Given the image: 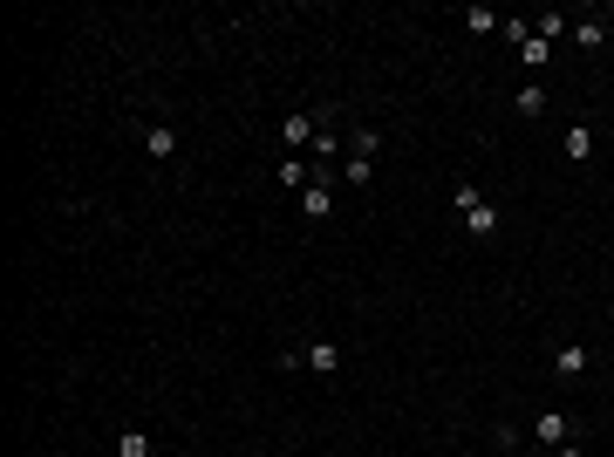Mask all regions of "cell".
<instances>
[{"label":"cell","instance_id":"8fae6325","mask_svg":"<svg viewBox=\"0 0 614 457\" xmlns=\"http://www.w3.org/2000/svg\"><path fill=\"white\" fill-rule=\"evenodd\" d=\"M116 451H123V457H151V437H144V430H123Z\"/></svg>","mask_w":614,"mask_h":457},{"label":"cell","instance_id":"e0dca14e","mask_svg":"<svg viewBox=\"0 0 614 457\" xmlns=\"http://www.w3.org/2000/svg\"><path fill=\"white\" fill-rule=\"evenodd\" d=\"M560 457H587V451H581V443H560Z\"/></svg>","mask_w":614,"mask_h":457},{"label":"cell","instance_id":"9c48e42d","mask_svg":"<svg viewBox=\"0 0 614 457\" xmlns=\"http://www.w3.org/2000/svg\"><path fill=\"white\" fill-rule=\"evenodd\" d=\"M567 157L587 164V157H594V130H567Z\"/></svg>","mask_w":614,"mask_h":457},{"label":"cell","instance_id":"8992f818","mask_svg":"<svg viewBox=\"0 0 614 457\" xmlns=\"http://www.w3.org/2000/svg\"><path fill=\"white\" fill-rule=\"evenodd\" d=\"M512 109H519L526 123H533V117H546V89H539V82H526V89L512 96Z\"/></svg>","mask_w":614,"mask_h":457},{"label":"cell","instance_id":"5bb4252c","mask_svg":"<svg viewBox=\"0 0 614 457\" xmlns=\"http://www.w3.org/2000/svg\"><path fill=\"white\" fill-rule=\"evenodd\" d=\"M519 55H526V69H546V61H553V42H539V34H533V42H526Z\"/></svg>","mask_w":614,"mask_h":457},{"label":"cell","instance_id":"5b68a950","mask_svg":"<svg viewBox=\"0 0 614 457\" xmlns=\"http://www.w3.org/2000/svg\"><path fill=\"white\" fill-rule=\"evenodd\" d=\"M464 226H471V239H491V232H498V205H485V199H478L471 212H464Z\"/></svg>","mask_w":614,"mask_h":457},{"label":"cell","instance_id":"3957f363","mask_svg":"<svg viewBox=\"0 0 614 457\" xmlns=\"http://www.w3.org/2000/svg\"><path fill=\"white\" fill-rule=\"evenodd\" d=\"M144 151H151L157 164H171V157H178V130H164V123H151V130H144Z\"/></svg>","mask_w":614,"mask_h":457},{"label":"cell","instance_id":"2e32d148","mask_svg":"<svg viewBox=\"0 0 614 457\" xmlns=\"http://www.w3.org/2000/svg\"><path fill=\"white\" fill-rule=\"evenodd\" d=\"M376 178V157H349V184H368Z\"/></svg>","mask_w":614,"mask_h":457},{"label":"cell","instance_id":"ba28073f","mask_svg":"<svg viewBox=\"0 0 614 457\" xmlns=\"http://www.w3.org/2000/svg\"><path fill=\"white\" fill-rule=\"evenodd\" d=\"M464 28H471V34H498V28H506V21H498V14H491V7H464Z\"/></svg>","mask_w":614,"mask_h":457},{"label":"cell","instance_id":"4fadbf2b","mask_svg":"<svg viewBox=\"0 0 614 457\" xmlns=\"http://www.w3.org/2000/svg\"><path fill=\"white\" fill-rule=\"evenodd\" d=\"M328 157H341V137L335 130H314V164H328Z\"/></svg>","mask_w":614,"mask_h":457},{"label":"cell","instance_id":"6da1fadb","mask_svg":"<svg viewBox=\"0 0 614 457\" xmlns=\"http://www.w3.org/2000/svg\"><path fill=\"white\" fill-rule=\"evenodd\" d=\"M533 443H546V451H560V443H573V416H560V410H546L533 424Z\"/></svg>","mask_w":614,"mask_h":457},{"label":"cell","instance_id":"30bf717a","mask_svg":"<svg viewBox=\"0 0 614 457\" xmlns=\"http://www.w3.org/2000/svg\"><path fill=\"white\" fill-rule=\"evenodd\" d=\"M553 368H560V376H587V349H560Z\"/></svg>","mask_w":614,"mask_h":457},{"label":"cell","instance_id":"9a60e30c","mask_svg":"<svg viewBox=\"0 0 614 457\" xmlns=\"http://www.w3.org/2000/svg\"><path fill=\"white\" fill-rule=\"evenodd\" d=\"M280 184H301V191H307L314 178H307V164H301V157H280Z\"/></svg>","mask_w":614,"mask_h":457},{"label":"cell","instance_id":"277c9868","mask_svg":"<svg viewBox=\"0 0 614 457\" xmlns=\"http://www.w3.org/2000/svg\"><path fill=\"white\" fill-rule=\"evenodd\" d=\"M301 212H307V219H328V212H335V191H328V178H314V184L301 191Z\"/></svg>","mask_w":614,"mask_h":457},{"label":"cell","instance_id":"52a82bcc","mask_svg":"<svg viewBox=\"0 0 614 457\" xmlns=\"http://www.w3.org/2000/svg\"><path fill=\"white\" fill-rule=\"evenodd\" d=\"M314 130H321L314 117H287V123H280V137H287V151H293V144H314Z\"/></svg>","mask_w":614,"mask_h":457},{"label":"cell","instance_id":"7c38bea8","mask_svg":"<svg viewBox=\"0 0 614 457\" xmlns=\"http://www.w3.org/2000/svg\"><path fill=\"white\" fill-rule=\"evenodd\" d=\"M573 42H581V48H600V42H608V28H600V21H573Z\"/></svg>","mask_w":614,"mask_h":457},{"label":"cell","instance_id":"7a4b0ae2","mask_svg":"<svg viewBox=\"0 0 614 457\" xmlns=\"http://www.w3.org/2000/svg\"><path fill=\"white\" fill-rule=\"evenodd\" d=\"M307 368H314V376H341V349H335V341H307Z\"/></svg>","mask_w":614,"mask_h":457}]
</instances>
